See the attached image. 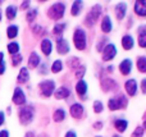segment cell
Instances as JSON below:
<instances>
[{"instance_id": "obj_49", "label": "cell", "mask_w": 146, "mask_h": 137, "mask_svg": "<svg viewBox=\"0 0 146 137\" xmlns=\"http://www.w3.org/2000/svg\"><path fill=\"white\" fill-rule=\"evenodd\" d=\"M25 137H36V136H35V133L33 132H28V133H26Z\"/></svg>"}, {"instance_id": "obj_46", "label": "cell", "mask_w": 146, "mask_h": 137, "mask_svg": "<svg viewBox=\"0 0 146 137\" xmlns=\"http://www.w3.org/2000/svg\"><path fill=\"white\" fill-rule=\"evenodd\" d=\"M66 137H77V135H76V133L73 132V131H69V132H67Z\"/></svg>"}, {"instance_id": "obj_28", "label": "cell", "mask_w": 146, "mask_h": 137, "mask_svg": "<svg viewBox=\"0 0 146 137\" xmlns=\"http://www.w3.org/2000/svg\"><path fill=\"white\" fill-rule=\"evenodd\" d=\"M54 120L55 122H62V120L66 118V112H64L63 109H58L55 110V113H54Z\"/></svg>"}, {"instance_id": "obj_47", "label": "cell", "mask_w": 146, "mask_h": 137, "mask_svg": "<svg viewBox=\"0 0 146 137\" xmlns=\"http://www.w3.org/2000/svg\"><path fill=\"white\" fill-rule=\"evenodd\" d=\"M45 71H48V67H46V64H42V67L40 69V73H46Z\"/></svg>"}, {"instance_id": "obj_16", "label": "cell", "mask_w": 146, "mask_h": 137, "mask_svg": "<svg viewBox=\"0 0 146 137\" xmlns=\"http://www.w3.org/2000/svg\"><path fill=\"white\" fill-rule=\"evenodd\" d=\"M131 69H132V62L129 59H124L121 63V66H119V71H121L122 74L131 73Z\"/></svg>"}, {"instance_id": "obj_22", "label": "cell", "mask_w": 146, "mask_h": 137, "mask_svg": "<svg viewBox=\"0 0 146 137\" xmlns=\"http://www.w3.org/2000/svg\"><path fill=\"white\" fill-rule=\"evenodd\" d=\"M38 66H40V56L36 53H32L30 55V59H28V67L30 68H36Z\"/></svg>"}, {"instance_id": "obj_52", "label": "cell", "mask_w": 146, "mask_h": 137, "mask_svg": "<svg viewBox=\"0 0 146 137\" xmlns=\"http://www.w3.org/2000/svg\"><path fill=\"white\" fill-rule=\"evenodd\" d=\"M40 137H46V136H45V135H41V136H40Z\"/></svg>"}, {"instance_id": "obj_18", "label": "cell", "mask_w": 146, "mask_h": 137, "mask_svg": "<svg viewBox=\"0 0 146 137\" xmlns=\"http://www.w3.org/2000/svg\"><path fill=\"white\" fill-rule=\"evenodd\" d=\"M55 99H67L69 96V90L67 87H59L56 91H54Z\"/></svg>"}, {"instance_id": "obj_50", "label": "cell", "mask_w": 146, "mask_h": 137, "mask_svg": "<svg viewBox=\"0 0 146 137\" xmlns=\"http://www.w3.org/2000/svg\"><path fill=\"white\" fill-rule=\"evenodd\" d=\"M0 21H1V9H0Z\"/></svg>"}, {"instance_id": "obj_5", "label": "cell", "mask_w": 146, "mask_h": 137, "mask_svg": "<svg viewBox=\"0 0 146 137\" xmlns=\"http://www.w3.org/2000/svg\"><path fill=\"white\" fill-rule=\"evenodd\" d=\"M33 119V108L25 107L19 110V120L22 124H30Z\"/></svg>"}, {"instance_id": "obj_44", "label": "cell", "mask_w": 146, "mask_h": 137, "mask_svg": "<svg viewBox=\"0 0 146 137\" xmlns=\"http://www.w3.org/2000/svg\"><path fill=\"white\" fill-rule=\"evenodd\" d=\"M101 127H103L101 122H96L95 124H94V128H96V130H101Z\"/></svg>"}, {"instance_id": "obj_23", "label": "cell", "mask_w": 146, "mask_h": 137, "mask_svg": "<svg viewBox=\"0 0 146 137\" xmlns=\"http://www.w3.org/2000/svg\"><path fill=\"white\" fill-rule=\"evenodd\" d=\"M41 50H42V53L45 54V55H50V53H51V41L48 40V38L42 40V42H41Z\"/></svg>"}, {"instance_id": "obj_20", "label": "cell", "mask_w": 146, "mask_h": 137, "mask_svg": "<svg viewBox=\"0 0 146 137\" xmlns=\"http://www.w3.org/2000/svg\"><path fill=\"white\" fill-rule=\"evenodd\" d=\"M30 79V73H28V69L27 68H22L19 71V74L17 77V81L19 83H26V82Z\"/></svg>"}, {"instance_id": "obj_26", "label": "cell", "mask_w": 146, "mask_h": 137, "mask_svg": "<svg viewBox=\"0 0 146 137\" xmlns=\"http://www.w3.org/2000/svg\"><path fill=\"white\" fill-rule=\"evenodd\" d=\"M137 69L141 73H146V58L145 56H140L137 59Z\"/></svg>"}, {"instance_id": "obj_35", "label": "cell", "mask_w": 146, "mask_h": 137, "mask_svg": "<svg viewBox=\"0 0 146 137\" xmlns=\"http://www.w3.org/2000/svg\"><path fill=\"white\" fill-rule=\"evenodd\" d=\"M144 136V128L142 127H137L136 130L133 131V133H132L131 137H142Z\"/></svg>"}, {"instance_id": "obj_21", "label": "cell", "mask_w": 146, "mask_h": 137, "mask_svg": "<svg viewBox=\"0 0 146 137\" xmlns=\"http://www.w3.org/2000/svg\"><path fill=\"white\" fill-rule=\"evenodd\" d=\"M76 91H77V94L80 95V96L83 97L85 96V94L87 92V83L81 79V81L77 82V85H76Z\"/></svg>"}, {"instance_id": "obj_29", "label": "cell", "mask_w": 146, "mask_h": 137, "mask_svg": "<svg viewBox=\"0 0 146 137\" xmlns=\"http://www.w3.org/2000/svg\"><path fill=\"white\" fill-rule=\"evenodd\" d=\"M7 35L9 38H14L18 35V27L17 26H9L7 30Z\"/></svg>"}, {"instance_id": "obj_7", "label": "cell", "mask_w": 146, "mask_h": 137, "mask_svg": "<svg viewBox=\"0 0 146 137\" xmlns=\"http://www.w3.org/2000/svg\"><path fill=\"white\" fill-rule=\"evenodd\" d=\"M117 55V49L113 44H108V45L104 48V51H103V59L105 62L108 60H111L114 56Z\"/></svg>"}, {"instance_id": "obj_54", "label": "cell", "mask_w": 146, "mask_h": 137, "mask_svg": "<svg viewBox=\"0 0 146 137\" xmlns=\"http://www.w3.org/2000/svg\"><path fill=\"white\" fill-rule=\"evenodd\" d=\"M98 137H100V136H98Z\"/></svg>"}, {"instance_id": "obj_27", "label": "cell", "mask_w": 146, "mask_h": 137, "mask_svg": "<svg viewBox=\"0 0 146 137\" xmlns=\"http://www.w3.org/2000/svg\"><path fill=\"white\" fill-rule=\"evenodd\" d=\"M114 126H115V128L119 131V132H124L127 126H128V122L124 119H118V120H115V124Z\"/></svg>"}, {"instance_id": "obj_13", "label": "cell", "mask_w": 146, "mask_h": 137, "mask_svg": "<svg viewBox=\"0 0 146 137\" xmlns=\"http://www.w3.org/2000/svg\"><path fill=\"white\" fill-rule=\"evenodd\" d=\"M124 87H126V91L129 96H135V95H136L137 82L135 81V79H128V81L126 82V85H124Z\"/></svg>"}, {"instance_id": "obj_12", "label": "cell", "mask_w": 146, "mask_h": 137, "mask_svg": "<svg viewBox=\"0 0 146 137\" xmlns=\"http://www.w3.org/2000/svg\"><path fill=\"white\" fill-rule=\"evenodd\" d=\"M83 107L81 104H73L71 107V115L73 118H76V119H80V118H82L83 115Z\"/></svg>"}, {"instance_id": "obj_2", "label": "cell", "mask_w": 146, "mask_h": 137, "mask_svg": "<svg viewBox=\"0 0 146 137\" xmlns=\"http://www.w3.org/2000/svg\"><path fill=\"white\" fill-rule=\"evenodd\" d=\"M100 14H101V7L100 5H95V7H92V9L88 12V14L86 15V18H85V23L87 24V27H92V26L96 23L98 18L100 17Z\"/></svg>"}, {"instance_id": "obj_41", "label": "cell", "mask_w": 146, "mask_h": 137, "mask_svg": "<svg viewBox=\"0 0 146 137\" xmlns=\"http://www.w3.org/2000/svg\"><path fill=\"white\" fill-rule=\"evenodd\" d=\"M141 90L144 94H146V78L142 79V82H141Z\"/></svg>"}, {"instance_id": "obj_31", "label": "cell", "mask_w": 146, "mask_h": 137, "mask_svg": "<svg viewBox=\"0 0 146 137\" xmlns=\"http://www.w3.org/2000/svg\"><path fill=\"white\" fill-rule=\"evenodd\" d=\"M62 68H63L62 60H55L53 63V66H51V72H54V73H58V72L62 71Z\"/></svg>"}, {"instance_id": "obj_8", "label": "cell", "mask_w": 146, "mask_h": 137, "mask_svg": "<svg viewBox=\"0 0 146 137\" xmlns=\"http://www.w3.org/2000/svg\"><path fill=\"white\" fill-rule=\"evenodd\" d=\"M13 103L17 105H23L26 104V95L25 92L22 91V89L17 87L14 90V94H13Z\"/></svg>"}, {"instance_id": "obj_40", "label": "cell", "mask_w": 146, "mask_h": 137, "mask_svg": "<svg viewBox=\"0 0 146 137\" xmlns=\"http://www.w3.org/2000/svg\"><path fill=\"white\" fill-rule=\"evenodd\" d=\"M33 31H35V33H37V35L42 33V28H41L40 26H35V27H33Z\"/></svg>"}, {"instance_id": "obj_4", "label": "cell", "mask_w": 146, "mask_h": 137, "mask_svg": "<svg viewBox=\"0 0 146 137\" xmlns=\"http://www.w3.org/2000/svg\"><path fill=\"white\" fill-rule=\"evenodd\" d=\"M108 105H109V109L110 110L122 109V108H124L127 105V99L123 95H118V96H115V97H111V99L109 100Z\"/></svg>"}, {"instance_id": "obj_45", "label": "cell", "mask_w": 146, "mask_h": 137, "mask_svg": "<svg viewBox=\"0 0 146 137\" xmlns=\"http://www.w3.org/2000/svg\"><path fill=\"white\" fill-rule=\"evenodd\" d=\"M0 137H9V132L8 131H1L0 132Z\"/></svg>"}, {"instance_id": "obj_51", "label": "cell", "mask_w": 146, "mask_h": 137, "mask_svg": "<svg viewBox=\"0 0 146 137\" xmlns=\"http://www.w3.org/2000/svg\"><path fill=\"white\" fill-rule=\"evenodd\" d=\"M144 127L146 128V120H145V123H144Z\"/></svg>"}, {"instance_id": "obj_48", "label": "cell", "mask_w": 146, "mask_h": 137, "mask_svg": "<svg viewBox=\"0 0 146 137\" xmlns=\"http://www.w3.org/2000/svg\"><path fill=\"white\" fill-rule=\"evenodd\" d=\"M4 119H5V117H4V113L3 112H0V126L4 123Z\"/></svg>"}, {"instance_id": "obj_19", "label": "cell", "mask_w": 146, "mask_h": 137, "mask_svg": "<svg viewBox=\"0 0 146 137\" xmlns=\"http://www.w3.org/2000/svg\"><path fill=\"white\" fill-rule=\"evenodd\" d=\"M111 28H113V24H111L110 17L106 15V17H104L103 22H101V30H103V32L108 33V32H110L111 31Z\"/></svg>"}, {"instance_id": "obj_43", "label": "cell", "mask_w": 146, "mask_h": 137, "mask_svg": "<svg viewBox=\"0 0 146 137\" xmlns=\"http://www.w3.org/2000/svg\"><path fill=\"white\" fill-rule=\"evenodd\" d=\"M105 41H106V38H103V40H101V42L98 45V50H99V51L101 50V48H103V45L105 44Z\"/></svg>"}, {"instance_id": "obj_3", "label": "cell", "mask_w": 146, "mask_h": 137, "mask_svg": "<svg viewBox=\"0 0 146 137\" xmlns=\"http://www.w3.org/2000/svg\"><path fill=\"white\" fill-rule=\"evenodd\" d=\"M73 41H74V45L78 50H85L86 49V33L83 30L77 28L74 31V35H73Z\"/></svg>"}, {"instance_id": "obj_42", "label": "cell", "mask_w": 146, "mask_h": 137, "mask_svg": "<svg viewBox=\"0 0 146 137\" xmlns=\"http://www.w3.org/2000/svg\"><path fill=\"white\" fill-rule=\"evenodd\" d=\"M28 7H30V1H25V3H22V5H21L22 9H27Z\"/></svg>"}, {"instance_id": "obj_9", "label": "cell", "mask_w": 146, "mask_h": 137, "mask_svg": "<svg viewBox=\"0 0 146 137\" xmlns=\"http://www.w3.org/2000/svg\"><path fill=\"white\" fill-rule=\"evenodd\" d=\"M135 13L141 17H146V0H137L135 3Z\"/></svg>"}, {"instance_id": "obj_6", "label": "cell", "mask_w": 146, "mask_h": 137, "mask_svg": "<svg viewBox=\"0 0 146 137\" xmlns=\"http://www.w3.org/2000/svg\"><path fill=\"white\" fill-rule=\"evenodd\" d=\"M38 87H40V91L42 94V96L49 97L53 95L54 90H55V83H54V81L49 79V81H42Z\"/></svg>"}, {"instance_id": "obj_15", "label": "cell", "mask_w": 146, "mask_h": 137, "mask_svg": "<svg viewBox=\"0 0 146 137\" xmlns=\"http://www.w3.org/2000/svg\"><path fill=\"white\" fill-rule=\"evenodd\" d=\"M126 10H127L126 3H119V4L115 5V15L119 21L124 18V15H126Z\"/></svg>"}, {"instance_id": "obj_34", "label": "cell", "mask_w": 146, "mask_h": 137, "mask_svg": "<svg viewBox=\"0 0 146 137\" xmlns=\"http://www.w3.org/2000/svg\"><path fill=\"white\" fill-rule=\"evenodd\" d=\"M12 62H13V66H14V67L19 66L21 62H22V55H21L19 53L14 54V55H13V58H12Z\"/></svg>"}, {"instance_id": "obj_10", "label": "cell", "mask_w": 146, "mask_h": 137, "mask_svg": "<svg viewBox=\"0 0 146 137\" xmlns=\"http://www.w3.org/2000/svg\"><path fill=\"white\" fill-rule=\"evenodd\" d=\"M137 36H139V45L141 48H146V24H142L139 27Z\"/></svg>"}, {"instance_id": "obj_24", "label": "cell", "mask_w": 146, "mask_h": 137, "mask_svg": "<svg viewBox=\"0 0 146 137\" xmlns=\"http://www.w3.org/2000/svg\"><path fill=\"white\" fill-rule=\"evenodd\" d=\"M82 7H83V3L81 1V0H77V1L73 3L72 5V15H78L81 13V10H82Z\"/></svg>"}, {"instance_id": "obj_32", "label": "cell", "mask_w": 146, "mask_h": 137, "mask_svg": "<svg viewBox=\"0 0 146 137\" xmlns=\"http://www.w3.org/2000/svg\"><path fill=\"white\" fill-rule=\"evenodd\" d=\"M64 28H66V23H56V24L54 26V33H55V35H60L64 31Z\"/></svg>"}, {"instance_id": "obj_36", "label": "cell", "mask_w": 146, "mask_h": 137, "mask_svg": "<svg viewBox=\"0 0 146 137\" xmlns=\"http://www.w3.org/2000/svg\"><path fill=\"white\" fill-rule=\"evenodd\" d=\"M103 104H101V101H95L94 103V110H95V113H101L103 112Z\"/></svg>"}, {"instance_id": "obj_17", "label": "cell", "mask_w": 146, "mask_h": 137, "mask_svg": "<svg viewBox=\"0 0 146 137\" xmlns=\"http://www.w3.org/2000/svg\"><path fill=\"white\" fill-rule=\"evenodd\" d=\"M122 46H123V49H126V50H131V49L133 48V37H132L131 35L123 36V38H122Z\"/></svg>"}, {"instance_id": "obj_33", "label": "cell", "mask_w": 146, "mask_h": 137, "mask_svg": "<svg viewBox=\"0 0 146 137\" xmlns=\"http://www.w3.org/2000/svg\"><path fill=\"white\" fill-rule=\"evenodd\" d=\"M36 15H37V10L36 9H30L27 12V15H26V17H27L28 22H32V21L36 18Z\"/></svg>"}, {"instance_id": "obj_25", "label": "cell", "mask_w": 146, "mask_h": 137, "mask_svg": "<svg viewBox=\"0 0 146 137\" xmlns=\"http://www.w3.org/2000/svg\"><path fill=\"white\" fill-rule=\"evenodd\" d=\"M5 13H7V18L8 19H14L15 15H17V8L14 7V5H9V7L7 8V10H5Z\"/></svg>"}, {"instance_id": "obj_1", "label": "cell", "mask_w": 146, "mask_h": 137, "mask_svg": "<svg viewBox=\"0 0 146 137\" xmlns=\"http://www.w3.org/2000/svg\"><path fill=\"white\" fill-rule=\"evenodd\" d=\"M64 10H66V5L63 3H56V4H53L48 10V15L51 19H60L64 15Z\"/></svg>"}, {"instance_id": "obj_14", "label": "cell", "mask_w": 146, "mask_h": 137, "mask_svg": "<svg viewBox=\"0 0 146 137\" xmlns=\"http://www.w3.org/2000/svg\"><path fill=\"white\" fill-rule=\"evenodd\" d=\"M101 89H103L105 92L111 91V90L117 89V83L110 78H104L103 81H101Z\"/></svg>"}, {"instance_id": "obj_30", "label": "cell", "mask_w": 146, "mask_h": 137, "mask_svg": "<svg viewBox=\"0 0 146 137\" xmlns=\"http://www.w3.org/2000/svg\"><path fill=\"white\" fill-rule=\"evenodd\" d=\"M8 51H9L12 55L18 54V51H19V45H18L17 42H10L9 45H8Z\"/></svg>"}, {"instance_id": "obj_53", "label": "cell", "mask_w": 146, "mask_h": 137, "mask_svg": "<svg viewBox=\"0 0 146 137\" xmlns=\"http://www.w3.org/2000/svg\"><path fill=\"white\" fill-rule=\"evenodd\" d=\"M113 137H121V136H118V135H115V136H113Z\"/></svg>"}, {"instance_id": "obj_39", "label": "cell", "mask_w": 146, "mask_h": 137, "mask_svg": "<svg viewBox=\"0 0 146 137\" xmlns=\"http://www.w3.org/2000/svg\"><path fill=\"white\" fill-rule=\"evenodd\" d=\"M5 72V63H4V54L0 53V74Z\"/></svg>"}, {"instance_id": "obj_38", "label": "cell", "mask_w": 146, "mask_h": 137, "mask_svg": "<svg viewBox=\"0 0 146 137\" xmlns=\"http://www.w3.org/2000/svg\"><path fill=\"white\" fill-rule=\"evenodd\" d=\"M85 73H86V68H85V66H81L80 68L77 69V72H76V76H77L78 78H82V77L85 76Z\"/></svg>"}, {"instance_id": "obj_37", "label": "cell", "mask_w": 146, "mask_h": 137, "mask_svg": "<svg viewBox=\"0 0 146 137\" xmlns=\"http://www.w3.org/2000/svg\"><path fill=\"white\" fill-rule=\"evenodd\" d=\"M68 64H69V67H72V68H77V67L80 66V59L71 58L69 59V62H68Z\"/></svg>"}, {"instance_id": "obj_11", "label": "cell", "mask_w": 146, "mask_h": 137, "mask_svg": "<svg viewBox=\"0 0 146 137\" xmlns=\"http://www.w3.org/2000/svg\"><path fill=\"white\" fill-rule=\"evenodd\" d=\"M56 49H58V53L59 54H67L69 51V45L67 42V40L64 38H58L56 40Z\"/></svg>"}]
</instances>
